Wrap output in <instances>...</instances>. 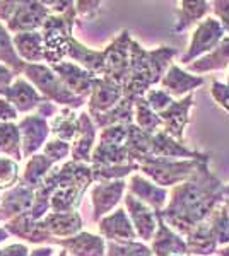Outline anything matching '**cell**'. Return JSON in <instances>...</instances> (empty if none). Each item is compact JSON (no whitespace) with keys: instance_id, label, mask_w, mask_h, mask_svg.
Here are the masks:
<instances>
[{"instance_id":"25","label":"cell","mask_w":229,"mask_h":256,"mask_svg":"<svg viewBox=\"0 0 229 256\" xmlns=\"http://www.w3.org/2000/svg\"><path fill=\"white\" fill-rule=\"evenodd\" d=\"M67 58L72 60L74 64L81 65L82 68L89 70L96 77H103V74H105V55H103V50L98 52V50L87 48L76 36H72V40L69 43Z\"/></svg>"},{"instance_id":"34","label":"cell","mask_w":229,"mask_h":256,"mask_svg":"<svg viewBox=\"0 0 229 256\" xmlns=\"http://www.w3.org/2000/svg\"><path fill=\"white\" fill-rule=\"evenodd\" d=\"M212 4L205 0H197V2H180V9H176V24H174V32H183L198 22L202 18H205L212 9Z\"/></svg>"},{"instance_id":"8","label":"cell","mask_w":229,"mask_h":256,"mask_svg":"<svg viewBox=\"0 0 229 256\" xmlns=\"http://www.w3.org/2000/svg\"><path fill=\"white\" fill-rule=\"evenodd\" d=\"M224 28L219 22V19L215 18H205L195 28L193 34H191L190 46L186 50V53L181 56L180 62L183 65L193 64V60L202 58V55L205 56L207 53H210L217 44L222 41L224 36Z\"/></svg>"},{"instance_id":"14","label":"cell","mask_w":229,"mask_h":256,"mask_svg":"<svg viewBox=\"0 0 229 256\" xmlns=\"http://www.w3.org/2000/svg\"><path fill=\"white\" fill-rule=\"evenodd\" d=\"M50 67L58 76V79L67 86L69 90H72L79 98L89 99L96 80L94 74H91L89 70L82 68L81 65L74 64V62H60V64L50 65Z\"/></svg>"},{"instance_id":"27","label":"cell","mask_w":229,"mask_h":256,"mask_svg":"<svg viewBox=\"0 0 229 256\" xmlns=\"http://www.w3.org/2000/svg\"><path fill=\"white\" fill-rule=\"evenodd\" d=\"M14 48L19 58L26 64H41L45 62V41L41 31L19 32L12 36Z\"/></svg>"},{"instance_id":"5","label":"cell","mask_w":229,"mask_h":256,"mask_svg":"<svg viewBox=\"0 0 229 256\" xmlns=\"http://www.w3.org/2000/svg\"><path fill=\"white\" fill-rule=\"evenodd\" d=\"M77 20L76 6H70L64 14H52L45 22L41 34L45 41V62L57 65L67 58L69 43L74 36V22Z\"/></svg>"},{"instance_id":"36","label":"cell","mask_w":229,"mask_h":256,"mask_svg":"<svg viewBox=\"0 0 229 256\" xmlns=\"http://www.w3.org/2000/svg\"><path fill=\"white\" fill-rule=\"evenodd\" d=\"M91 164H106V166H123V164H134L130 160L128 150L125 146H110V144H96Z\"/></svg>"},{"instance_id":"51","label":"cell","mask_w":229,"mask_h":256,"mask_svg":"<svg viewBox=\"0 0 229 256\" xmlns=\"http://www.w3.org/2000/svg\"><path fill=\"white\" fill-rule=\"evenodd\" d=\"M16 74L12 72V70L9 67H6L4 64H0V98L6 96L7 89L12 86V82H14L16 79Z\"/></svg>"},{"instance_id":"1","label":"cell","mask_w":229,"mask_h":256,"mask_svg":"<svg viewBox=\"0 0 229 256\" xmlns=\"http://www.w3.org/2000/svg\"><path fill=\"white\" fill-rule=\"evenodd\" d=\"M224 200V184L210 172L209 160H203L188 181L171 190L166 208L157 214L174 232L185 238L191 229L209 220Z\"/></svg>"},{"instance_id":"11","label":"cell","mask_w":229,"mask_h":256,"mask_svg":"<svg viewBox=\"0 0 229 256\" xmlns=\"http://www.w3.org/2000/svg\"><path fill=\"white\" fill-rule=\"evenodd\" d=\"M123 99V86L116 82L105 79V77H96L91 96L87 99V111L91 116L96 114H105L111 111Z\"/></svg>"},{"instance_id":"28","label":"cell","mask_w":229,"mask_h":256,"mask_svg":"<svg viewBox=\"0 0 229 256\" xmlns=\"http://www.w3.org/2000/svg\"><path fill=\"white\" fill-rule=\"evenodd\" d=\"M50 130L52 137L64 140V142H74L79 134V114L74 108L60 106L58 113L50 120Z\"/></svg>"},{"instance_id":"39","label":"cell","mask_w":229,"mask_h":256,"mask_svg":"<svg viewBox=\"0 0 229 256\" xmlns=\"http://www.w3.org/2000/svg\"><path fill=\"white\" fill-rule=\"evenodd\" d=\"M94 183H111L130 176L139 171V164H123V166H106V164H91Z\"/></svg>"},{"instance_id":"21","label":"cell","mask_w":229,"mask_h":256,"mask_svg":"<svg viewBox=\"0 0 229 256\" xmlns=\"http://www.w3.org/2000/svg\"><path fill=\"white\" fill-rule=\"evenodd\" d=\"M151 250L154 256H188V246L180 234L166 224L157 214V230L152 239Z\"/></svg>"},{"instance_id":"33","label":"cell","mask_w":229,"mask_h":256,"mask_svg":"<svg viewBox=\"0 0 229 256\" xmlns=\"http://www.w3.org/2000/svg\"><path fill=\"white\" fill-rule=\"evenodd\" d=\"M55 166L57 164H53L45 154H35L28 159L26 168L21 174V183L33 190H38Z\"/></svg>"},{"instance_id":"58","label":"cell","mask_w":229,"mask_h":256,"mask_svg":"<svg viewBox=\"0 0 229 256\" xmlns=\"http://www.w3.org/2000/svg\"><path fill=\"white\" fill-rule=\"evenodd\" d=\"M0 202H2V192H0Z\"/></svg>"},{"instance_id":"53","label":"cell","mask_w":229,"mask_h":256,"mask_svg":"<svg viewBox=\"0 0 229 256\" xmlns=\"http://www.w3.org/2000/svg\"><path fill=\"white\" fill-rule=\"evenodd\" d=\"M29 256H57V250L53 246H40L35 248Z\"/></svg>"},{"instance_id":"57","label":"cell","mask_w":229,"mask_h":256,"mask_svg":"<svg viewBox=\"0 0 229 256\" xmlns=\"http://www.w3.org/2000/svg\"><path fill=\"white\" fill-rule=\"evenodd\" d=\"M224 204H226V207H227V212H229V198H226V200H224Z\"/></svg>"},{"instance_id":"22","label":"cell","mask_w":229,"mask_h":256,"mask_svg":"<svg viewBox=\"0 0 229 256\" xmlns=\"http://www.w3.org/2000/svg\"><path fill=\"white\" fill-rule=\"evenodd\" d=\"M205 79L200 76H191L190 72L183 70L180 65H171L161 80V89H164L173 99H183L193 92L197 88L203 86Z\"/></svg>"},{"instance_id":"3","label":"cell","mask_w":229,"mask_h":256,"mask_svg":"<svg viewBox=\"0 0 229 256\" xmlns=\"http://www.w3.org/2000/svg\"><path fill=\"white\" fill-rule=\"evenodd\" d=\"M52 12L45 2L38 0H0V20L6 22L9 32H35L43 30Z\"/></svg>"},{"instance_id":"41","label":"cell","mask_w":229,"mask_h":256,"mask_svg":"<svg viewBox=\"0 0 229 256\" xmlns=\"http://www.w3.org/2000/svg\"><path fill=\"white\" fill-rule=\"evenodd\" d=\"M106 256H154V253L145 242L106 241Z\"/></svg>"},{"instance_id":"19","label":"cell","mask_w":229,"mask_h":256,"mask_svg":"<svg viewBox=\"0 0 229 256\" xmlns=\"http://www.w3.org/2000/svg\"><path fill=\"white\" fill-rule=\"evenodd\" d=\"M4 227H6V230L11 236L24 239V241L31 242V244H45V246L57 244V239H53L45 230V227L41 226V220H33L28 214L6 222Z\"/></svg>"},{"instance_id":"2","label":"cell","mask_w":229,"mask_h":256,"mask_svg":"<svg viewBox=\"0 0 229 256\" xmlns=\"http://www.w3.org/2000/svg\"><path fill=\"white\" fill-rule=\"evenodd\" d=\"M178 55L174 48L159 46L156 50H145L132 40L130 44V70L128 79L123 86V96L145 98V94L156 84H161L162 77L171 67V60Z\"/></svg>"},{"instance_id":"30","label":"cell","mask_w":229,"mask_h":256,"mask_svg":"<svg viewBox=\"0 0 229 256\" xmlns=\"http://www.w3.org/2000/svg\"><path fill=\"white\" fill-rule=\"evenodd\" d=\"M186 246H188V253L191 256H207L212 253H217L219 244L215 241L214 234H212L209 220L202 222L195 229H191L186 234Z\"/></svg>"},{"instance_id":"26","label":"cell","mask_w":229,"mask_h":256,"mask_svg":"<svg viewBox=\"0 0 229 256\" xmlns=\"http://www.w3.org/2000/svg\"><path fill=\"white\" fill-rule=\"evenodd\" d=\"M205 154L195 152L186 148L183 144L173 137H169L166 132L159 130L152 137V158H162V159H202Z\"/></svg>"},{"instance_id":"38","label":"cell","mask_w":229,"mask_h":256,"mask_svg":"<svg viewBox=\"0 0 229 256\" xmlns=\"http://www.w3.org/2000/svg\"><path fill=\"white\" fill-rule=\"evenodd\" d=\"M134 123L140 130L147 132L151 135H156L157 132L162 130V122L161 116L154 111L149 102L145 101V98H139L135 101V120Z\"/></svg>"},{"instance_id":"23","label":"cell","mask_w":229,"mask_h":256,"mask_svg":"<svg viewBox=\"0 0 229 256\" xmlns=\"http://www.w3.org/2000/svg\"><path fill=\"white\" fill-rule=\"evenodd\" d=\"M96 126L93 118H91L89 111H81L79 113V134L74 138L72 152L70 158L76 162L91 164V156L96 147Z\"/></svg>"},{"instance_id":"56","label":"cell","mask_w":229,"mask_h":256,"mask_svg":"<svg viewBox=\"0 0 229 256\" xmlns=\"http://www.w3.org/2000/svg\"><path fill=\"white\" fill-rule=\"evenodd\" d=\"M224 196L229 198V184H227V186H224Z\"/></svg>"},{"instance_id":"45","label":"cell","mask_w":229,"mask_h":256,"mask_svg":"<svg viewBox=\"0 0 229 256\" xmlns=\"http://www.w3.org/2000/svg\"><path fill=\"white\" fill-rule=\"evenodd\" d=\"M145 101L149 102V106H151L157 114H161L162 111H166L173 104L174 99L169 96L164 89H151L145 94Z\"/></svg>"},{"instance_id":"6","label":"cell","mask_w":229,"mask_h":256,"mask_svg":"<svg viewBox=\"0 0 229 256\" xmlns=\"http://www.w3.org/2000/svg\"><path fill=\"white\" fill-rule=\"evenodd\" d=\"M23 76L38 89V92L47 101L53 102L57 106H69V108L79 110L87 102V99L79 98L72 90H69L67 86L58 79V76L53 72L50 65L26 64Z\"/></svg>"},{"instance_id":"17","label":"cell","mask_w":229,"mask_h":256,"mask_svg":"<svg viewBox=\"0 0 229 256\" xmlns=\"http://www.w3.org/2000/svg\"><path fill=\"white\" fill-rule=\"evenodd\" d=\"M191 108H193V94H188L186 98L174 101L168 110L159 114L162 122V132H166L169 137L183 144V132L190 122L188 113Z\"/></svg>"},{"instance_id":"18","label":"cell","mask_w":229,"mask_h":256,"mask_svg":"<svg viewBox=\"0 0 229 256\" xmlns=\"http://www.w3.org/2000/svg\"><path fill=\"white\" fill-rule=\"evenodd\" d=\"M127 188L130 195L139 198L140 202H144L145 205H149L156 212H162L168 205V190L157 186L156 183H152L151 180L144 178L142 174H132Z\"/></svg>"},{"instance_id":"16","label":"cell","mask_w":229,"mask_h":256,"mask_svg":"<svg viewBox=\"0 0 229 256\" xmlns=\"http://www.w3.org/2000/svg\"><path fill=\"white\" fill-rule=\"evenodd\" d=\"M4 98H6L21 114H31L33 110H38L40 106L47 101L26 77H18V79L12 82V86L7 89Z\"/></svg>"},{"instance_id":"59","label":"cell","mask_w":229,"mask_h":256,"mask_svg":"<svg viewBox=\"0 0 229 256\" xmlns=\"http://www.w3.org/2000/svg\"><path fill=\"white\" fill-rule=\"evenodd\" d=\"M227 86H229V77H227Z\"/></svg>"},{"instance_id":"4","label":"cell","mask_w":229,"mask_h":256,"mask_svg":"<svg viewBox=\"0 0 229 256\" xmlns=\"http://www.w3.org/2000/svg\"><path fill=\"white\" fill-rule=\"evenodd\" d=\"M209 154L202 159H162V158H149L139 164V171L145 178L156 183L157 186H178V184L188 181L197 172L203 160H209Z\"/></svg>"},{"instance_id":"12","label":"cell","mask_w":229,"mask_h":256,"mask_svg":"<svg viewBox=\"0 0 229 256\" xmlns=\"http://www.w3.org/2000/svg\"><path fill=\"white\" fill-rule=\"evenodd\" d=\"M36 200V190L26 186L19 181L14 188L7 190L2 193V202H0V222L12 220V218L24 216L33 208Z\"/></svg>"},{"instance_id":"52","label":"cell","mask_w":229,"mask_h":256,"mask_svg":"<svg viewBox=\"0 0 229 256\" xmlns=\"http://www.w3.org/2000/svg\"><path fill=\"white\" fill-rule=\"evenodd\" d=\"M58 110H60V106L53 104V102H50V101H45L43 104L36 110V114H40V116H43L45 120H48L50 122V120L58 113Z\"/></svg>"},{"instance_id":"47","label":"cell","mask_w":229,"mask_h":256,"mask_svg":"<svg viewBox=\"0 0 229 256\" xmlns=\"http://www.w3.org/2000/svg\"><path fill=\"white\" fill-rule=\"evenodd\" d=\"M210 94L220 108L229 113V86L222 84V82H212Z\"/></svg>"},{"instance_id":"43","label":"cell","mask_w":229,"mask_h":256,"mask_svg":"<svg viewBox=\"0 0 229 256\" xmlns=\"http://www.w3.org/2000/svg\"><path fill=\"white\" fill-rule=\"evenodd\" d=\"M72 152V146L69 142L58 138H50L47 146L43 147V154L52 160L53 164H60L65 158H69Z\"/></svg>"},{"instance_id":"48","label":"cell","mask_w":229,"mask_h":256,"mask_svg":"<svg viewBox=\"0 0 229 256\" xmlns=\"http://www.w3.org/2000/svg\"><path fill=\"white\" fill-rule=\"evenodd\" d=\"M212 10L217 16L219 22L222 24L224 31L229 32V2L227 0H215V2H212Z\"/></svg>"},{"instance_id":"37","label":"cell","mask_w":229,"mask_h":256,"mask_svg":"<svg viewBox=\"0 0 229 256\" xmlns=\"http://www.w3.org/2000/svg\"><path fill=\"white\" fill-rule=\"evenodd\" d=\"M0 64L9 67L19 77L23 76L24 68H26V62L19 58L18 52L14 48V41H12L11 32L2 24V20H0Z\"/></svg>"},{"instance_id":"49","label":"cell","mask_w":229,"mask_h":256,"mask_svg":"<svg viewBox=\"0 0 229 256\" xmlns=\"http://www.w3.org/2000/svg\"><path fill=\"white\" fill-rule=\"evenodd\" d=\"M19 113L6 98H0V123H16Z\"/></svg>"},{"instance_id":"7","label":"cell","mask_w":229,"mask_h":256,"mask_svg":"<svg viewBox=\"0 0 229 256\" xmlns=\"http://www.w3.org/2000/svg\"><path fill=\"white\" fill-rule=\"evenodd\" d=\"M130 32L123 30L108 46L103 50L105 55V74L103 77L125 86L130 70Z\"/></svg>"},{"instance_id":"40","label":"cell","mask_w":229,"mask_h":256,"mask_svg":"<svg viewBox=\"0 0 229 256\" xmlns=\"http://www.w3.org/2000/svg\"><path fill=\"white\" fill-rule=\"evenodd\" d=\"M209 224L217 244H220V248L229 246V212L224 202L212 212V216L209 217Z\"/></svg>"},{"instance_id":"9","label":"cell","mask_w":229,"mask_h":256,"mask_svg":"<svg viewBox=\"0 0 229 256\" xmlns=\"http://www.w3.org/2000/svg\"><path fill=\"white\" fill-rule=\"evenodd\" d=\"M18 125L21 130V138H23L24 158H33L40 150H43V147L48 142V137L52 135L48 120H45L43 116H40L36 113L35 114L31 113L26 114Z\"/></svg>"},{"instance_id":"24","label":"cell","mask_w":229,"mask_h":256,"mask_svg":"<svg viewBox=\"0 0 229 256\" xmlns=\"http://www.w3.org/2000/svg\"><path fill=\"white\" fill-rule=\"evenodd\" d=\"M69 256H106V239L91 232H79L77 236L57 241Z\"/></svg>"},{"instance_id":"35","label":"cell","mask_w":229,"mask_h":256,"mask_svg":"<svg viewBox=\"0 0 229 256\" xmlns=\"http://www.w3.org/2000/svg\"><path fill=\"white\" fill-rule=\"evenodd\" d=\"M0 154L21 162L23 156V138L18 123H0Z\"/></svg>"},{"instance_id":"50","label":"cell","mask_w":229,"mask_h":256,"mask_svg":"<svg viewBox=\"0 0 229 256\" xmlns=\"http://www.w3.org/2000/svg\"><path fill=\"white\" fill-rule=\"evenodd\" d=\"M29 254H31V251H29L28 244H24V242H12V244L0 248V256H29Z\"/></svg>"},{"instance_id":"42","label":"cell","mask_w":229,"mask_h":256,"mask_svg":"<svg viewBox=\"0 0 229 256\" xmlns=\"http://www.w3.org/2000/svg\"><path fill=\"white\" fill-rule=\"evenodd\" d=\"M19 181V164L9 158H0V192L14 188Z\"/></svg>"},{"instance_id":"46","label":"cell","mask_w":229,"mask_h":256,"mask_svg":"<svg viewBox=\"0 0 229 256\" xmlns=\"http://www.w3.org/2000/svg\"><path fill=\"white\" fill-rule=\"evenodd\" d=\"M77 12V19L89 20L94 19L98 16V12L101 10V2H91V0H81V2H74Z\"/></svg>"},{"instance_id":"31","label":"cell","mask_w":229,"mask_h":256,"mask_svg":"<svg viewBox=\"0 0 229 256\" xmlns=\"http://www.w3.org/2000/svg\"><path fill=\"white\" fill-rule=\"evenodd\" d=\"M227 65H229V36H226L205 56L195 60L193 64L186 65V70L195 74H205V72H214V70H224L227 68Z\"/></svg>"},{"instance_id":"55","label":"cell","mask_w":229,"mask_h":256,"mask_svg":"<svg viewBox=\"0 0 229 256\" xmlns=\"http://www.w3.org/2000/svg\"><path fill=\"white\" fill-rule=\"evenodd\" d=\"M57 256H69V253H67L65 250H62L60 253H57Z\"/></svg>"},{"instance_id":"10","label":"cell","mask_w":229,"mask_h":256,"mask_svg":"<svg viewBox=\"0 0 229 256\" xmlns=\"http://www.w3.org/2000/svg\"><path fill=\"white\" fill-rule=\"evenodd\" d=\"M127 181L118 180L111 183H96L91 188V202H93V220L99 222L103 217L110 216L115 207L122 202L127 190Z\"/></svg>"},{"instance_id":"29","label":"cell","mask_w":229,"mask_h":256,"mask_svg":"<svg viewBox=\"0 0 229 256\" xmlns=\"http://www.w3.org/2000/svg\"><path fill=\"white\" fill-rule=\"evenodd\" d=\"M135 101L134 98L123 96L122 101L115 106L111 111H108L105 114H96L91 116L94 122V125L98 128H108L113 125H132L135 120Z\"/></svg>"},{"instance_id":"20","label":"cell","mask_w":229,"mask_h":256,"mask_svg":"<svg viewBox=\"0 0 229 256\" xmlns=\"http://www.w3.org/2000/svg\"><path fill=\"white\" fill-rule=\"evenodd\" d=\"M41 226L53 239L62 241L82 232L84 220L79 212H50L47 217L41 218Z\"/></svg>"},{"instance_id":"44","label":"cell","mask_w":229,"mask_h":256,"mask_svg":"<svg viewBox=\"0 0 229 256\" xmlns=\"http://www.w3.org/2000/svg\"><path fill=\"white\" fill-rule=\"evenodd\" d=\"M128 137V125H113L103 128L99 134V144H110V146H125Z\"/></svg>"},{"instance_id":"13","label":"cell","mask_w":229,"mask_h":256,"mask_svg":"<svg viewBox=\"0 0 229 256\" xmlns=\"http://www.w3.org/2000/svg\"><path fill=\"white\" fill-rule=\"evenodd\" d=\"M125 210L130 217L132 224L135 227V232L142 241H152L157 230V212L152 210L149 205L140 202L139 198L127 193L123 196Z\"/></svg>"},{"instance_id":"54","label":"cell","mask_w":229,"mask_h":256,"mask_svg":"<svg viewBox=\"0 0 229 256\" xmlns=\"http://www.w3.org/2000/svg\"><path fill=\"white\" fill-rule=\"evenodd\" d=\"M9 238H11V234L6 230V227L0 226V242H4V241H6V239H9Z\"/></svg>"},{"instance_id":"32","label":"cell","mask_w":229,"mask_h":256,"mask_svg":"<svg viewBox=\"0 0 229 256\" xmlns=\"http://www.w3.org/2000/svg\"><path fill=\"white\" fill-rule=\"evenodd\" d=\"M152 137L154 135L140 130L135 123L128 125V137L125 147H127L130 160L134 164H140L145 159L152 158Z\"/></svg>"},{"instance_id":"15","label":"cell","mask_w":229,"mask_h":256,"mask_svg":"<svg viewBox=\"0 0 229 256\" xmlns=\"http://www.w3.org/2000/svg\"><path fill=\"white\" fill-rule=\"evenodd\" d=\"M98 230L99 236L111 242H134L139 239L125 208H116L110 216L103 217L98 222Z\"/></svg>"}]
</instances>
